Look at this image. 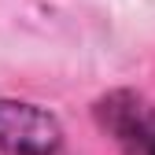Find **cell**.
Segmentation results:
<instances>
[{
    "mask_svg": "<svg viewBox=\"0 0 155 155\" xmlns=\"http://www.w3.org/2000/svg\"><path fill=\"white\" fill-rule=\"evenodd\" d=\"M0 151L4 155H59L63 129L37 104L0 100Z\"/></svg>",
    "mask_w": 155,
    "mask_h": 155,
    "instance_id": "7a4b0ae2",
    "label": "cell"
},
{
    "mask_svg": "<svg viewBox=\"0 0 155 155\" xmlns=\"http://www.w3.org/2000/svg\"><path fill=\"white\" fill-rule=\"evenodd\" d=\"M96 122L114 140L118 155H155V104L137 92H111L96 104Z\"/></svg>",
    "mask_w": 155,
    "mask_h": 155,
    "instance_id": "6da1fadb",
    "label": "cell"
}]
</instances>
